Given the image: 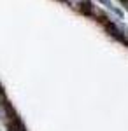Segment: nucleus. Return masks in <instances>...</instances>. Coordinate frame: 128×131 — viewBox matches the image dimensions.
<instances>
[{
  "mask_svg": "<svg viewBox=\"0 0 128 131\" xmlns=\"http://www.w3.org/2000/svg\"><path fill=\"white\" fill-rule=\"evenodd\" d=\"M69 4H72V5H76V7H89V0H69Z\"/></svg>",
  "mask_w": 128,
  "mask_h": 131,
  "instance_id": "nucleus-1",
  "label": "nucleus"
}]
</instances>
